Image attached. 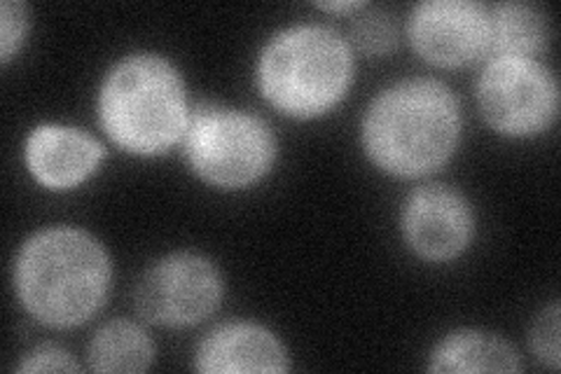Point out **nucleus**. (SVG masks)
Returning a JSON list of instances; mask_svg holds the SVG:
<instances>
[{
	"label": "nucleus",
	"mask_w": 561,
	"mask_h": 374,
	"mask_svg": "<svg viewBox=\"0 0 561 374\" xmlns=\"http://www.w3.org/2000/svg\"><path fill=\"white\" fill-rule=\"evenodd\" d=\"M489 41L484 57L491 59H534L548 47V16L531 3H499L486 8Z\"/></svg>",
	"instance_id": "obj_12"
},
{
	"label": "nucleus",
	"mask_w": 561,
	"mask_h": 374,
	"mask_svg": "<svg viewBox=\"0 0 561 374\" xmlns=\"http://www.w3.org/2000/svg\"><path fill=\"white\" fill-rule=\"evenodd\" d=\"M354 78V55L337 31L293 26L262 49L257 87L276 111L290 117H319L344 99Z\"/></svg>",
	"instance_id": "obj_4"
},
{
	"label": "nucleus",
	"mask_w": 561,
	"mask_h": 374,
	"mask_svg": "<svg viewBox=\"0 0 561 374\" xmlns=\"http://www.w3.org/2000/svg\"><path fill=\"white\" fill-rule=\"evenodd\" d=\"M14 288L24 309L49 328H73L92 318L111 288V260L82 229L51 227L33 235L14 264Z\"/></svg>",
	"instance_id": "obj_2"
},
{
	"label": "nucleus",
	"mask_w": 561,
	"mask_h": 374,
	"mask_svg": "<svg viewBox=\"0 0 561 374\" xmlns=\"http://www.w3.org/2000/svg\"><path fill=\"white\" fill-rule=\"evenodd\" d=\"M152 359V340L129 320H111L101 326L87 349V361L94 372H146Z\"/></svg>",
	"instance_id": "obj_14"
},
{
	"label": "nucleus",
	"mask_w": 561,
	"mask_h": 374,
	"mask_svg": "<svg viewBox=\"0 0 561 374\" xmlns=\"http://www.w3.org/2000/svg\"><path fill=\"white\" fill-rule=\"evenodd\" d=\"M220 297L222 279L214 262L197 253H175L140 276L134 307L152 326L187 328L214 314Z\"/></svg>",
	"instance_id": "obj_7"
},
{
	"label": "nucleus",
	"mask_w": 561,
	"mask_h": 374,
	"mask_svg": "<svg viewBox=\"0 0 561 374\" xmlns=\"http://www.w3.org/2000/svg\"><path fill=\"white\" fill-rule=\"evenodd\" d=\"M431 372H519L517 351L496 335L461 330L435 349Z\"/></svg>",
	"instance_id": "obj_13"
},
{
	"label": "nucleus",
	"mask_w": 561,
	"mask_h": 374,
	"mask_svg": "<svg viewBox=\"0 0 561 374\" xmlns=\"http://www.w3.org/2000/svg\"><path fill=\"white\" fill-rule=\"evenodd\" d=\"M478 101L489 127L505 136H536L559 113V87L536 59H491L478 82Z\"/></svg>",
	"instance_id": "obj_6"
},
{
	"label": "nucleus",
	"mask_w": 561,
	"mask_h": 374,
	"mask_svg": "<svg viewBox=\"0 0 561 374\" xmlns=\"http://www.w3.org/2000/svg\"><path fill=\"white\" fill-rule=\"evenodd\" d=\"M103 155V146L90 134L59 124H43L26 140L28 171L41 185L59 192L84 183Z\"/></svg>",
	"instance_id": "obj_10"
},
{
	"label": "nucleus",
	"mask_w": 561,
	"mask_h": 374,
	"mask_svg": "<svg viewBox=\"0 0 561 374\" xmlns=\"http://www.w3.org/2000/svg\"><path fill=\"white\" fill-rule=\"evenodd\" d=\"M461 111L437 80H402L370 103L363 120L367 157L391 175L416 178L440 169L456 150Z\"/></svg>",
	"instance_id": "obj_1"
},
{
	"label": "nucleus",
	"mask_w": 561,
	"mask_h": 374,
	"mask_svg": "<svg viewBox=\"0 0 561 374\" xmlns=\"http://www.w3.org/2000/svg\"><path fill=\"white\" fill-rule=\"evenodd\" d=\"M531 344L538 359L552 370H559L561 355H559V307L552 305L548 311L536 320L531 332Z\"/></svg>",
	"instance_id": "obj_17"
},
{
	"label": "nucleus",
	"mask_w": 561,
	"mask_h": 374,
	"mask_svg": "<svg viewBox=\"0 0 561 374\" xmlns=\"http://www.w3.org/2000/svg\"><path fill=\"white\" fill-rule=\"evenodd\" d=\"M402 231L416 256L445 262L466 251L476 231V218L461 192L447 185H426L408 200Z\"/></svg>",
	"instance_id": "obj_9"
},
{
	"label": "nucleus",
	"mask_w": 561,
	"mask_h": 374,
	"mask_svg": "<svg viewBox=\"0 0 561 374\" xmlns=\"http://www.w3.org/2000/svg\"><path fill=\"white\" fill-rule=\"evenodd\" d=\"M28 31V10L16 0H5L0 5V61L8 64L20 49Z\"/></svg>",
	"instance_id": "obj_16"
},
{
	"label": "nucleus",
	"mask_w": 561,
	"mask_h": 374,
	"mask_svg": "<svg viewBox=\"0 0 561 374\" xmlns=\"http://www.w3.org/2000/svg\"><path fill=\"white\" fill-rule=\"evenodd\" d=\"M187 165L222 190L257 183L276 159V138L265 120L222 105H199L183 134Z\"/></svg>",
	"instance_id": "obj_5"
},
{
	"label": "nucleus",
	"mask_w": 561,
	"mask_h": 374,
	"mask_svg": "<svg viewBox=\"0 0 561 374\" xmlns=\"http://www.w3.org/2000/svg\"><path fill=\"white\" fill-rule=\"evenodd\" d=\"M351 41L367 57L389 55L398 41V31L391 14L383 10L365 8V12L351 22Z\"/></svg>",
	"instance_id": "obj_15"
},
{
	"label": "nucleus",
	"mask_w": 561,
	"mask_h": 374,
	"mask_svg": "<svg viewBox=\"0 0 561 374\" xmlns=\"http://www.w3.org/2000/svg\"><path fill=\"white\" fill-rule=\"evenodd\" d=\"M319 8L328 10V12H358V10H365L367 5L351 0V3H319Z\"/></svg>",
	"instance_id": "obj_19"
},
{
	"label": "nucleus",
	"mask_w": 561,
	"mask_h": 374,
	"mask_svg": "<svg viewBox=\"0 0 561 374\" xmlns=\"http://www.w3.org/2000/svg\"><path fill=\"white\" fill-rule=\"evenodd\" d=\"M105 134L134 155H162L185 134L190 111L179 70L157 55L122 59L99 94Z\"/></svg>",
	"instance_id": "obj_3"
},
{
	"label": "nucleus",
	"mask_w": 561,
	"mask_h": 374,
	"mask_svg": "<svg viewBox=\"0 0 561 374\" xmlns=\"http://www.w3.org/2000/svg\"><path fill=\"white\" fill-rule=\"evenodd\" d=\"M197 370L206 374L288 372V353L276 337L255 324L220 326L197 351Z\"/></svg>",
	"instance_id": "obj_11"
},
{
	"label": "nucleus",
	"mask_w": 561,
	"mask_h": 374,
	"mask_svg": "<svg viewBox=\"0 0 561 374\" xmlns=\"http://www.w3.org/2000/svg\"><path fill=\"white\" fill-rule=\"evenodd\" d=\"M20 372H78V363L70 353L57 344H43L33 349L24 363L16 367Z\"/></svg>",
	"instance_id": "obj_18"
},
{
	"label": "nucleus",
	"mask_w": 561,
	"mask_h": 374,
	"mask_svg": "<svg viewBox=\"0 0 561 374\" xmlns=\"http://www.w3.org/2000/svg\"><path fill=\"white\" fill-rule=\"evenodd\" d=\"M408 33L419 57L443 68H459L484 57L489 14L472 0H428L414 8Z\"/></svg>",
	"instance_id": "obj_8"
}]
</instances>
